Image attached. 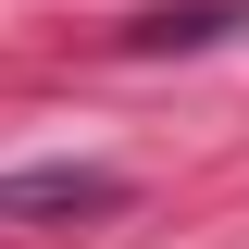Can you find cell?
<instances>
[{
  "instance_id": "obj_1",
  "label": "cell",
  "mask_w": 249,
  "mask_h": 249,
  "mask_svg": "<svg viewBox=\"0 0 249 249\" xmlns=\"http://www.w3.org/2000/svg\"><path fill=\"white\" fill-rule=\"evenodd\" d=\"M100 212H124L112 162H25V175H0V224H100Z\"/></svg>"
}]
</instances>
